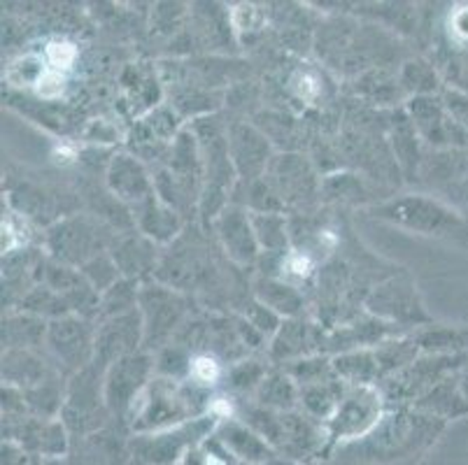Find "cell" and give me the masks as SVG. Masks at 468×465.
I'll use <instances>...</instances> for the list:
<instances>
[{"instance_id": "obj_1", "label": "cell", "mask_w": 468, "mask_h": 465, "mask_svg": "<svg viewBox=\"0 0 468 465\" xmlns=\"http://www.w3.org/2000/svg\"><path fill=\"white\" fill-rule=\"evenodd\" d=\"M373 215L399 228L412 230L420 236L442 238V240L466 242L468 224L459 212L448 207L431 196L408 194L401 198H391L387 203L376 205Z\"/></svg>"}, {"instance_id": "obj_2", "label": "cell", "mask_w": 468, "mask_h": 465, "mask_svg": "<svg viewBox=\"0 0 468 465\" xmlns=\"http://www.w3.org/2000/svg\"><path fill=\"white\" fill-rule=\"evenodd\" d=\"M114 238L101 221L87 215H75L58 221L47 233L49 259L70 268H84L98 256L108 254Z\"/></svg>"}, {"instance_id": "obj_3", "label": "cell", "mask_w": 468, "mask_h": 465, "mask_svg": "<svg viewBox=\"0 0 468 465\" xmlns=\"http://www.w3.org/2000/svg\"><path fill=\"white\" fill-rule=\"evenodd\" d=\"M385 419V394L378 384L347 386L335 415L326 421L331 445L364 440Z\"/></svg>"}, {"instance_id": "obj_4", "label": "cell", "mask_w": 468, "mask_h": 465, "mask_svg": "<svg viewBox=\"0 0 468 465\" xmlns=\"http://www.w3.org/2000/svg\"><path fill=\"white\" fill-rule=\"evenodd\" d=\"M138 310L144 326V347L164 349L165 344L173 343L176 331L185 323L189 302L173 287L150 281L140 287Z\"/></svg>"}, {"instance_id": "obj_5", "label": "cell", "mask_w": 468, "mask_h": 465, "mask_svg": "<svg viewBox=\"0 0 468 465\" xmlns=\"http://www.w3.org/2000/svg\"><path fill=\"white\" fill-rule=\"evenodd\" d=\"M219 419L212 415H201L196 419L185 421L173 428L159 430V433L138 435L135 449L140 459L150 465H180V460L189 454L194 447L203 445L217 430Z\"/></svg>"}, {"instance_id": "obj_6", "label": "cell", "mask_w": 468, "mask_h": 465, "mask_svg": "<svg viewBox=\"0 0 468 465\" xmlns=\"http://www.w3.org/2000/svg\"><path fill=\"white\" fill-rule=\"evenodd\" d=\"M366 312L399 328L431 323L417 284L408 275L389 277L373 287L366 298Z\"/></svg>"}, {"instance_id": "obj_7", "label": "cell", "mask_w": 468, "mask_h": 465, "mask_svg": "<svg viewBox=\"0 0 468 465\" xmlns=\"http://www.w3.org/2000/svg\"><path fill=\"white\" fill-rule=\"evenodd\" d=\"M442 421L433 419V417L417 412L408 415V412H394V415H385L382 424L368 435L366 447L376 454H382L385 459H397V456L406 454V451L417 449V445L429 442L441 433Z\"/></svg>"}, {"instance_id": "obj_8", "label": "cell", "mask_w": 468, "mask_h": 465, "mask_svg": "<svg viewBox=\"0 0 468 465\" xmlns=\"http://www.w3.org/2000/svg\"><path fill=\"white\" fill-rule=\"evenodd\" d=\"M45 344L58 365H63L66 373L75 375L89 368L96 358V326L91 319L80 314L54 319L47 326Z\"/></svg>"}, {"instance_id": "obj_9", "label": "cell", "mask_w": 468, "mask_h": 465, "mask_svg": "<svg viewBox=\"0 0 468 465\" xmlns=\"http://www.w3.org/2000/svg\"><path fill=\"white\" fill-rule=\"evenodd\" d=\"M152 375H156V370L150 352L131 354V356L119 358L117 364L110 365L103 379V398L108 405V412H112V415L133 412L140 396L154 379Z\"/></svg>"}, {"instance_id": "obj_10", "label": "cell", "mask_w": 468, "mask_h": 465, "mask_svg": "<svg viewBox=\"0 0 468 465\" xmlns=\"http://www.w3.org/2000/svg\"><path fill=\"white\" fill-rule=\"evenodd\" d=\"M105 370L91 364L89 368L72 375L70 384L66 386V403H63V419L70 428L87 430L103 424L108 405L103 398Z\"/></svg>"}, {"instance_id": "obj_11", "label": "cell", "mask_w": 468, "mask_h": 465, "mask_svg": "<svg viewBox=\"0 0 468 465\" xmlns=\"http://www.w3.org/2000/svg\"><path fill=\"white\" fill-rule=\"evenodd\" d=\"M36 280L42 287L52 289L54 293L66 301L72 314L80 317H98L101 312V293L89 284L87 277L66 263H58L54 259H47L36 266Z\"/></svg>"}, {"instance_id": "obj_12", "label": "cell", "mask_w": 468, "mask_h": 465, "mask_svg": "<svg viewBox=\"0 0 468 465\" xmlns=\"http://www.w3.org/2000/svg\"><path fill=\"white\" fill-rule=\"evenodd\" d=\"M140 344H144V326L140 310L101 319L96 326V358H93V364L98 368L108 370L110 365L117 364L119 358L138 354Z\"/></svg>"}, {"instance_id": "obj_13", "label": "cell", "mask_w": 468, "mask_h": 465, "mask_svg": "<svg viewBox=\"0 0 468 465\" xmlns=\"http://www.w3.org/2000/svg\"><path fill=\"white\" fill-rule=\"evenodd\" d=\"M224 254L238 266H252L261 254L257 233H254L252 212L242 210L238 205H227L212 221Z\"/></svg>"}, {"instance_id": "obj_14", "label": "cell", "mask_w": 468, "mask_h": 465, "mask_svg": "<svg viewBox=\"0 0 468 465\" xmlns=\"http://www.w3.org/2000/svg\"><path fill=\"white\" fill-rule=\"evenodd\" d=\"M229 152H231L236 174L250 182H257L266 174L271 165V144L266 143L257 128L248 123H236L229 133Z\"/></svg>"}, {"instance_id": "obj_15", "label": "cell", "mask_w": 468, "mask_h": 465, "mask_svg": "<svg viewBox=\"0 0 468 465\" xmlns=\"http://www.w3.org/2000/svg\"><path fill=\"white\" fill-rule=\"evenodd\" d=\"M108 186L114 194V198L131 205L133 210L138 205H143L144 200H150L152 196H156L154 179L150 177L144 165L135 156H131V153H117L110 161Z\"/></svg>"}, {"instance_id": "obj_16", "label": "cell", "mask_w": 468, "mask_h": 465, "mask_svg": "<svg viewBox=\"0 0 468 465\" xmlns=\"http://www.w3.org/2000/svg\"><path fill=\"white\" fill-rule=\"evenodd\" d=\"M217 440L229 456L245 465H266L273 460L275 449L242 419H227L217 426Z\"/></svg>"}, {"instance_id": "obj_17", "label": "cell", "mask_w": 468, "mask_h": 465, "mask_svg": "<svg viewBox=\"0 0 468 465\" xmlns=\"http://www.w3.org/2000/svg\"><path fill=\"white\" fill-rule=\"evenodd\" d=\"M263 179L273 186V191L284 205L310 198L314 194V186H317L313 168L301 156H278V159H273Z\"/></svg>"}, {"instance_id": "obj_18", "label": "cell", "mask_w": 468, "mask_h": 465, "mask_svg": "<svg viewBox=\"0 0 468 465\" xmlns=\"http://www.w3.org/2000/svg\"><path fill=\"white\" fill-rule=\"evenodd\" d=\"M110 256H112V261L117 263L122 277L131 281H140L143 277L154 272L156 261H159L156 242H152L150 238L143 236L140 230L114 238L112 247H110Z\"/></svg>"}, {"instance_id": "obj_19", "label": "cell", "mask_w": 468, "mask_h": 465, "mask_svg": "<svg viewBox=\"0 0 468 465\" xmlns=\"http://www.w3.org/2000/svg\"><path fill=\"white\" fill-rule=\"evenodd\" d=\"M322 352V335L314 323L305 322V319H284L280 331L275 333V338L271 340V358L273 361H282V364H292L299 358L314 356Z\"/></svg>"}, {"instance_id": "obj_20", "label": "cell", "mask_w": 468, "mask_h": 465, "mask_svg": "<svg viewBox=\"0 0 468 465\" xmlns=\"http://www.w3.org/2000/svg\"><path fill=\"white\" fill-rule=\"evenodd\" d=\"M135 224L143 236L150 238L156 245H165L182 230L180 212L165 205L159 196H152L143 205L135 207Z\"/></svg>"}, {"instance_id": "obj_21", "label": "cell", "mask_w": 468, "mask_h": 465, "mask_svg": "<svg viewBox=\"0 0 468 465\" xmlns=\"http://www.w3.org/2000/svg\"><path fill=\"white\" fill-rule=\"evenodd\" d=\"M49 377H54V373L33 349H5L3 354V382L7 386L27 391Z\"/></svg>"}, {"instance_id": "obj_22", "label": "cell", "mask_w": 468, "mask_h": 465, "mask_svg": "<svg viewBox=\"0 0 468 465\" xmlns=\"http://www.w3.org/2000/svg\"><path fill=\"white\" fill-rule=\"evenodd\" d=\"M408 110H410V122L415 131H420L433 144L448 143L450 131H452V126H457L454 119L445 114V105L433 96H415Z\"/></svg>"}, {"instance_id": "obj_23", "label": "cell", "mask_w": 468, "mask_h": 465, "mask_svg": "<svg viewBox=\"0 0 468 465\" xmlns=\"http://www.w3.org/2000/svg\"><path fill=\"white\" fill-rule=\"evenodd\" d=\"M415 409L441 421L457 419V417L468 415V403L463 398L462 389H459L457 373L445 377L442 382H438L424 396H420L415 400Z\"/></svg>"}, {"instance_id": "obj_24", "label": "cell", "mask_w": 468, "mask_h": 465, "mask_svg": "<svg viewBox=\"0 0 468 465\" xmlns=\"http://www.w3.org/2000/svg\"><path fill=\"white\" fill-rule=\"evenodd\" d=\"M254 298L282 319H296L303 310V293L275 275L259 277L254 281Z\"/></svg>"}, {"instance_id": "obj_25", "label": "cell", "mask_w": 468, "mask_h": 465, "mask_svg": "<svg viewBox=\"0 0 468 465\" xmlns=\"http://www.w3.org/2000/svg\"><path fill=\"white\" fill-rule=\"evenodd\" d=\"M301 389V407L308 417H313L319 424H326L331 417L335 415L340 400H343L347 384L340 377L326 379V382L308 384V386H299Z\"/></svg>"}, {"instance_id": "obj_26", "label": "cell", "mask_w": 468, "mask_h": 465, "mask_svg": "<svg viewBox=\"0 0 468 465\" xmlns=\"http://www.w3.org/2000/svg\"><path fill=\"white\" fill-rule=\"evenodd\" d=\"M259 407L275 409V412H293L301 405V389L287 370L268 373L257 391H254Z\"/></svg>"}, {"instance_id": "obj_27", "label": "cell", "mask_w": 468, "mask_h": 465, "mask_svg": "<svg viewBox=\"0 0 468 465\" xmlns=\"http://www.w3.org/2000/svg\"><path fill=\"white\" fill-rule=\"evenodd\" d=\"M334 370L347 386L359 384H378L382 379L380 364L373 349H352V352L334 354Z\"/></svg>"}, {"instance_id": "obj_28", "label": "cell", "mask_w": 468, "mask_h": 465, "mask_svg": "<svg viewBox=\"0 0 468 465\" xmlns=\"http://www.w3.org/2000/svg\"><path fill=\"white\" fill-rule=\"evenodd\" d=\"M47 326L49 322L36 317V314H12L3 322V344L5 349H33L36 352V347L45 344Z\"/></svg>"}, {"instance_id": "obj_29", "label": "cell", "mask_w": 468, "mask_h": 465, "mask_svg": "<svg viewBox=\"0 0 468 465\" xmlns=\"http://www.w3.org/2000/svg\"><path fill=\"white\" fill-rule=\"evenodd\" d=\"M254 233L261 251L266 254H287L289 247V224L282 212H252Z\"/></svg>"}, {"instance_id": "obj_30", "label": "cell", "mask_w": 468, "mask_h": 465, "mask_svg": "<svg viewBox=\"0 0 468 465\" xmlns=\"http://www.w3.org/2000/svg\"><path fill=\"white\" fill-rule=\"evenodd\" d=\"M378 356V364H380L382 377H391V375L401 373L403 368L415 361L422 349H420V343L417 338H403V335H397V338H389L385 343H380L378 347H373Z\"/></svg>"}, {"instance_id": "obj_31", "label": "cell", "mask_w": 468, "mask_h": 465, "mask_svg": "<svg viewBox=\"0 0 468 465\" xmlns=\"http://www.w3.org/2000/svg\"><path fill=\"white\" fill-rule=\"evenodd\" d=\"M415 338L422 354H468V326H429Z\"/></svg>"}, {"instance_id": "obj_32", "label": "cell", "mask_w": 468, "mask_h": 465, "mask_svg": "<svg viewBox=\"0 0 468 465\" xmlns=\"http://www.w3.org/2000/svg\"><path fill=\"white\" fill-rule=\"evenodd\" d=\"M21 435L31 440V445L45 456H61L68 447L66 424L57 419H33L24 424Z\"/></svg>"}, {"instance_id": "obj_33", "label": "cell", "mask_w": 468, "mask_h": 465, "mask_svg": "<svg viewBox=\"0 0 468 465\" xmlns=\"http://www.w3.org/2000/svg\"><path fill=\"white\" fill-rule=\"evenodd\" d=\"M21 310L28 314H36V317L45 319V322L47 319L54 322V319H61V317H68V314H72L70 307L66 305V301H63L58 293H54L52 289L42 287V284H36L27 296L21 298Z\"/></svg>"}, {"instance_id": "obj_34", "label": "cell", "mask_w": 468, "mask_h": 465, "mask_svg": "<svg viewBox=\"0 0 468 465\" xmlns=\"http://www.w3.org/2000/svg\"><path fill=\"white\" fill-rule=\"evenodd\" d=\"M138 298H140L138 281L119 280L110 291H105L103 296H101V312H98V322H101V319L117 317V314L135 312V310H138Z\"/></svg>"}, {"instance_id": "obj_35", "label": "cell", "mask_w": 468, "mask_h": 465, "mask_svg": "<svg viewBox=\"0 0 468 465\" xmlns=\"http://www.w3.org/2000/svg\"><path fill=\"white\" fill-rule=\"evenodd\" d=\"M314 256L308 249H301V247H293L287 254L280 256L278 263V275L280 280H284L287 284L299 289L303 281H308L314 275Z\"/></svg>"}, {"instance_id": "obj_36", "label": "cell", "mask_w": 468, "mask_h": 465, "mask_svg": "<svg viewBox=\"0 0 468 465\" xmlns=\"http://www.w3.org/2000/svg\"><path fill=\"white\" fill-rule=\"evenodd\" d=\"M224 377V370H221L219 358L210 352H196L191 356V365H189V377L186 382L194 384L196 389H212L219 379Z\"/></svg>"}, {"instance_id": "obj_37", "label": "cell", "mask_w": 468, "mask_h": 465, "mask_svg": "<svg viewBox=\"0 0 468 465\" xmlns=\"http://www.w3.org/2000/svg\"><path fill=\"white\" fill-rule=\"evenodd\" d=\"M80 272L87 277L89 284H91V287L96 289L101 296H103L105 291H110V289H112L119 280H124V277H122V272H119L117 263L112 261L110 251L103 256H98V259H93V261H89L87 266L80 268Z\"/></svg>"}, {"instance_id": "obj_38", "label": "cell", "mask_w": 468, "mask_h": 465, "mask_svg": "<svg viewBox=\"0 0 468 465\" xmlns=\"http://www.w3.org/2000/svg\"><path fill=\"white\" fill-rule=\"evenodd\" d=\"M268 368L261 364V361H240V364L233 365L227 373V382L231 384L236 391H257L261 386V382L266 379Z\"/></svg>"}, {"instance_id": "obj_39", "label": "cell", "mask_w": 468, "mask_h": 465, "mask_svg": "<svg viewBox=\"0 0 468 465\" xmlns=\"http://www.w3.org/2000/svg\"><path fill=\"white\" fill-rule=\"evenodd\" d=\"M401 82L415 96H431V91L436 89V72H433L429 63L410 61L403 68Z\"/></svg>"}, {"instance_id": "obj_40", "label": "cell", "mask_w": 468, "mask_h": 465, "mask_svg": "<svg viewBox=\"0 0 468 465\" xmlns=\"http://www.w3.org/2000/svg\"><path fill=\"white\" fill-rule=\"evenodd\" d=\"M42 61H45L47 70L66 75V72L75 66V61H78V49H75V45H70L68 40H52L47 42L45 51H42Z\"/></svg>"}, {"instance_id": "obj_41", "label": "cell", "mask_w": 468, "mask_h": 465, "mask_svg": "<svg viewBox=\"0 0 468 465\" xmlns=\"http://www.w3.org/2000/svg\"><path fill=\"white\" fill-rule=\"evenodd\" d=\"M245 319H248V322L252 323L259 333H261L263 338H271V340L275 338V333L280 331V326H282V322H284L278 312H273L271 307H266L263 302H259V301H254V305L250 307L248 312H245Z\"/></svg>"}, {"instance_id": "obj_42", "label": "cell", "mask_w": 468, "mask_h": 465, "mask_svg": "<svg viewBox=\"0 0 468 465\" xmlns=\"http://www.w3.org/2000/svg\"><path fill=\"white\" fill-rule=\"evenodd\" d=\"M231 21L236 26V31H257L263 24V12L257 5H248L242 3L231 12Z\"/></svg>"}, {"instance_id": "obj_43", "label": "cell", "mask_w": 468, "mask_h": 465, "mask_svg": "<svg viewBox=\"0 0 468 465\" xmlns=\"http://www.w3.org/2000/svg\"><path fill=\"white\" fill-rule=\"evenodd\" d=\"M292 89L296 91V96H299L301 100H308V102H313L314 98L319 96V91H322L317 75H314V72H310V70L296 72V75H293V79H292Z\"/></svg>"}, {"instance_id": "obj_44", "label": "cell", "mask_w": 468, "mask_h": 465, "mask_svg": "<svg viewBox=\"0 0 468 465\" xmlns=\"http://www.w3.org/2000/svg\"><path fill=\"white\" fill-rule=\"evenodd\" d=\"M445 110H448L450 117L454 119V123L468 131V98L462 93H448V100H445Z\"/></svg>"}, {"instance_id": "obj_45", "label": "cell", "mask_w": 468, "mask_h": 465, "mask_svg": "<svg viewBox=\"0 0 468 465\" xmlns=\"http://www.w3.org/2000/svg\"><path fill=\"white\" fill-rule=\"evenodd\" d=\"M450 31H452L459 40L468 42V5L459 7V10L450 16Z\"/></svg>"}, {"instance_id": "obj_46", "label": "cell", "mask_w": 468, "mask_h": 465, "mask_svg": "<svg viewBox=\"0 0 468 465\" xmlns=\"http://www.w3.org/2000/svg\"><path fill=\"white\" fill-rule=\"evenodd\" d=\"M457 384H459V389H462L463 398H466V403H468V368L459 370V373H457Z\"/></svg>"}, {"instance_id": "obj_47", "label": "cell", "mask_w": 468, "mask_h": 465, "mask_svg": "<svg viewBox=\"0 0 468 465\" xmlns=\"http://www.w3.org/2000/svg\"><path fill=\"white\" fill-rule=\"evenodd\" d=\"M266 465H292V463H284V460H271V463Z\"/></svg>"}]
</instances>
